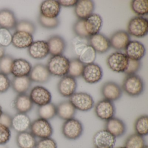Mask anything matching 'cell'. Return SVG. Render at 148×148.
Segmentation results:
<instances>
[{
    "label": "cell",
    "mask_w": 148,
    "mask_h": 148,
    "mask_svg": "<svg viewBox=\"0 0 148 148\" xmlns=\"http://www.w3.org/2000/svg\"><path fill=\"white\" fill-rule=\"evenodd\" d=\"M13 106L18 113L27 114L32 110L34 104L29 95L24 93L18 94L14 100Z\"/></svg>",
    "instance_id": "obj_24"
},
{
    "label": "cell",
    "mask_w": 148,
    "mask_h": 148,
    "mask_svg": "<svg viewBox=\"0 0 148 148\" xmlns=\"http://www.w3.org/2000/svg\"><path fill=\"white\" fill-rule=\"evenodd\" d=\"M111 47L117 51L125 50L131 41L130 36L127 32L119 30L112 34L110 39Z\"/></svg>",
    "instance_id": "obj_21"
},
{
    "label": "cell",
    "mask_w": 148,
    "mask_h": 148,
    "mask_svg": "<svg viewBox=\"0 0 148 148\" xmlns=\"http://www.w3.org/2000/svg\"><path fill=\"white\" fill-rule=\"evenodd\" d=\"M143 148H148V145H145V146Z\"/></svg>",
    "instance_id": "obj_52"
},
{
    "label": "cell",
    "mask_w": 148,
    "mask_h": 148,
    "mask_svg": "<svg viewBox=\"0 0 148 148\" xmlns=\"http://www.w3.org/2000/svg\"><path fill=\"white\" fill-rule=\"evenodd\" d=\"M85 66V65L79 58L70 60V65L67 75L75 79L82 77Z\"/></svg>",
    "instance_id": "obj_34"
},
{
    "label": "cell",
    "mask_w": 148,
    "mask_h": 148,
    "mask_svg": "<svg viewBox=\"0 0 148 148\" xmlns=\"http://www.w3.org/2000/svg\"><path fill=\"white\" fill-rule=\"evenodd\" d=\"M40 10L42 16L49 18H55L59 15L61 6L58 1L46 0L41 3Z\"/></svg>",
    "instance_id": "obj_18"
},
{
    "label": "cell",
    "mask_w": 148,
    "mask_h": 148,
    "mask_svg": "<svg viewBox=\"0 0 148 148\" xmlns=\"http://www.w3.org/2000/svg\"><path fill=\"white\" fill-rule=\"evenodd\" d=\"M142 63L140 60H129V63L127 68L124 73L126 75H133L136 74L141 68Z\"/></svg>",
    "instance_id": "obj_44"
},
{
    "label": "cell",
    "mask_w": 148,
    "mask_h": 148,
    "mask_svg": "<svg viewBox=\"0 0 148 148\" xmlns=\"http://www.w3.org/2000/svg\"><path fill=\"white\" fill-rule=\"evenodd\" d=\"M56 107L57 116L64 121L73 118L77 113V110L69 100L60 102Z\"/></svg>",
    "instance_id": "obj_29"
},
{
    "label": "cell",
    "mask_w": 148,
    "mask_h": 148,
    "mask_svg": "<svg viewBox=\"0 0 148 148\" xmlns=\"http://www.w3.org/2000/svg\"><path fill=\"white\" fill-rule=\"evenodd\" d=\"M103 20L99 14L93 13L85 20L84 25L87 33L93 36L99 33L102 29Z\"/></svg>",
    "instance_id": "obj_28"
},
{
    "label": "cell",
    "mask_w": 148,
    "mask_h": 148,
    "mask_svg": "<svg viewBox=\"0 0 148 148\" xmlns=\"http://www.w3.org/2000/svg\"><path fill=\"white\" fill-rule=\"evenodd\" d=\"M38 21L42 27L48 30L56 29L58 27L60 24L59 18H49L42 16L40 14L38 17Z\"/></svg>",
    "instance_id": "obj_39"
},
{
    "label": "cell",
    "mask_w": 148,
    "mask_h": 148,
    "mask_svg": "<svg viewBox=\"0 0 148 148\" xmlns=\"http://www.w3.org/2000/svg\"><path fill=\"white\" fill-rule=\"evenodd\" d=\"M72 45L75 53L79 57L83 50L89 45L88 39L76 37L73 40Z\"/></svg>",
    "instance_id": "obj_42"
},
{
    "label": "cell",
    "mask_w": 148,
    "mask_h": 148,
    "mask_svg": "<svg viewBox=\"0 0 148 148\" xmlns=\"http://www.w3.org/2000/svg\"><path fill=\"white\" fill-rule=\"evenodd\" d=\"M49 54L52 56L63 55L66 47L65 40L58 35L51 36L47 40Z\"/></svg>",
    "instance_id": "obj_22"
},
{
    "label": "cell",
    "mask_w": 148,
    "mask_h": 148,
    "mask_svg": "<svg viewBox=\"0 0 148 148\" xmlns=\"http://www.w3.org/2000/svg\"><path fill=\"white\" fill-rule=\"evenodd\" d=\"M32 82L28 76L14 77L11 81V86L14 92L18 94H24L29 90Z\"/></svg>",
    "instance_id": "obj_30"
},
{
    "label": "cell",
    "mask_w": 148,
    "mask_h": 148,
    "mask_svg": "<svg viewBox=\"0 0 148 148\" xmlns=\"http://www.w3.org/2000/svg\"><path fill=\"white\" fill-rule=\"evenodd\" d=\"M145 145L144 137L135 133L127 137L125 141L124 147L125 148H143Z\"/></svg>",
    "instance_id": "obj_35"
},
{
    "label": "cell",
    "mask_w": 148,
    "mask_h": 148,
    "mask_svg": "<svg viewBox=\"0 0 148 148\" xmlns=\"http://www.w3.org/2000/svg\"><path fill=\"white\" fill-rule=\"evenodd\" d=\"M14 59L10 54H5L0 59V73L8 76L11 74V68Z\"/></svg>",
    "instance_id": "obj_40"
},
{
    "label": "cell",
    "mask_w": 148,
    "mask_h": 148,
    "mask_svg": "<svg viewBox=\"0 0 148 148\" xmlns=\"http://www.w3.org/2000/svg\"><path fill=\"white\" fill-rule=\"evenodd\" d=\"M10 128L0 124V145L6 144L11 138Z\"/></svg>",
    "instance_id": "obj_45"
},
{
    "label": "cell",
    "mask_w": 148,
    "mask_h": 148,
    "mask_svg": "<svg viewBox=\"0 0 148 148\" xmlns=\"http://www.w3.org/2000/svg\"><path fill=\"white\" fill-rule=\"evenodd\" d=\"M89 45L91 46L98 53H105L111 48L110 39L105 35L98 33L88 38Z\"/></svg>",
    "instance_id": "obj_16"
},
{
    "label": "cell",
    "mask_w": 148,
    "mask_h": 148,
    "mask_svg": "<svg viewBox=\"0 0 148 148\" xmlns=\"http://www.w3.org/2000/svg\"><path fill=\"white\" fill-rule=\"evenodd\" d=\"M35 148H58V144L51 137L42 138L37 142Z\"/></svg>",
    "instance_id": "obj_46"
},
{
    "label": "cell",
    "mask_w": 148,
    "mask_h": 148,
    "mask_svg": "<svg viewBox=\"0 0 148 148\" xmlns=\"http://www.w3.org/2000/svg\"><path fill=\"white\" fill-rule=\"evenodd\" d=\"M15 30V32H25L33 35L36 32V25L29 20H21L17 22Z\"/></svg>",
    "instance_id": "obj_37"
},
{
    "label": "cell",
    "mask_w": 148,
    "mask_h": 148,
    "mask_svg": "<svg viewBox=\"0 0 148 148\" xmlns=\"http://www.w3.org/2000/svg\"><path fill=\"white\" fill-rule=\"evenodd\" d=\"M69 65L70 60L63 55L52 56L46 65L51 76L60 77L68 74Z\"/></svg>",
    "instance_id": "obj_2"
},
{
    "label": "cell",
    "mask_w": 148,
    "mask_h": 148,
    "mask_svg": "<svg viewBox=\"0 0 148 148\" xmlns=\"http://www.w3.org/2000/svg\"><path fill=\"white\" fill-rule=\"evenodd\" d=\"M84 128L82 122L73 118L65 121L61 128L63 136L69 140L79 139L83 135Z\"/></svg>",
    "instance_id": "obj_3"
},
{
    "label": "cell",
    "mask_w": 148,
    "mask_h": 148,
    "mask_svg": "<svg viewBox=\"0 0 148 148\" xmlns=\"http://www.w3.org/2000/svg\"><path fill=\"white\" fill-rule=\"evenodd\" d=\"M3 112V110H2V107H1V106L0 105V117H1V115H2Z\"/></svg>",
    "instance_id": "obj_51"
},
{
    "label": "cell",
    "mask_w": 148,
    "mask_h": 148,
    "mask_svg": "<svg viewBox=\"0 0 148 148\" xmlns=\"http://www.w3.org/2000/svg\"><path fill=\"white\" fill-rule=\"evenodd\" d=\"M85 20L78 19L73 27V32L77 37L83 38L88 39L90 36L87 33L84 25Z\"/></svg>",
    "instance_id": "obj_41"
},
{
    "label": "cell",
    "mask_w": 148,
    "mask_h": 148,
    "mask_svg": "<svg viewBox=\"0 0 148 148\" xmlns=\"http://www.w3.org/2000/svg\"><path fill=\"white\" fill-rule=\"evenodd\" d=\"M131 8L134 13L139 16H145L148 13L147 0H133L131 2Z\"/></svg>",
    "instance_id": "obj_36"
},
{
    "label": "cell",
    "mask_w": 148,
    "mask_h": 148,
    "mask_svg": "<svg viewBox=\"0 0 148 148\" xmlns=\"http://www.w3.org/2000/svg\"><path fill=\"white\" fill-rule=\"evenodd\" d=\"M97 57V52L90 45H88L79 57V60L85 65L94 63Z\"/></svg>",
    "instance_id": "obj_38"
},
{
    "label": "cell",
    "mask_w": 148,
    "mask_h": 148,
    "mask_svg": "<svg viewBox=\"0 0 148 148\" xmlns=\"http://www.w3.org/2000/svg\"><path fill=\"white\" fill-rule=\"evenodd\" d=\"M123 91L132 97H137L144 92L145 84L143 78L137 74L126 75L122 86Z\"/></svg>",
    "instance_id": "obj_1"
},
{
    "label": "cell",
    "mask_w": 148,
    "mask_h": 148,
    "mask_svg": "<svg viewBox=\"0 0 148 148\" xmlns=\"http://www.w3.org/2000/svg\"><path fill=\"white\" fill-rule=\"evenodd\" d=\"M11 86V81L8 76L0 73V93H5Z\"/></svg>",
    "instance_id": "obj_47"
},
{
    "label": "cell",
    "mask_w": 148,
    "mask_h": 148,
    "mask_svg": "<svg viewBox=\"0 0 148 148\" xmlns=\"http://www.w3.org/2000/svg\"><path fill=\"white\" fill-rule=\"evenodd\" d=\"M32 66L31 63L22 58L14 59L12 64L11 74L14 77H23L29 76Z\"/></svg>",
    "instance_id": "obj_23"
},
{
    "label": "cell",
    "mask_w": 148,
    "mask_h": 148,
    "mask_svg": "<svg viewBox=\"0 0 148 148\" xmlns=\"http://www.w3.org/2000/svg\"><path fill=\"white\" fill-rule=\"evenodd\" d=\"M129 60L125 53L116 52L109 55L106 60V64L112 71L124 73L127 68Z\"/></svg>",
    "instance_id": "obj_8"
},
{
    "label": "cell",
    "mask_w": 148,
    "mask_h": 148,
    "mask_svg": "<svg viewBox=\"0 0 148 148\" xmlns=\"http://www.w3.org/2000/svg\"><path fill=\"white\" fill-rule=\"evenodd\" d=\"M28 53L30 57L34 59H44L49 54L47 42L45 40L34 42L28 48Z\"/></svg>",
    "instance_id": "obj_20"
},
{
    "label": "cell",
    "mask_w": 148,
    "mask_h": 148,
    "mask_svg": "<svg viewBox=\"0 0 148 148\" xmlns=\"http://www.w3.org/2000/svg\"></svg>",
    "instance_id": "obj_54"
},
{
    "label": "cell",
    "mask_w": 148,
    "mask_h": 148,
    "mask_svg": "<svg viewBox=\"0 0 148 148\" xmlns=\"http://www.w3.org/2000/svg\"><path fill=\"white\" fill-rule=\"evenodd\" d=\"M12 116L9 113L3 112L0 117V124L11 128L12 127Z\"/></svg>",
    "instance_id": "obj_48"
},
{
    "label": "cell",
    "mask_w": 148,
    "mask_h": 148,
    "mask_svg": "<svg viewBox=\"0 0 148 148\" xmlns=\"http://www.w3.org/2000/svg\"><path fill=\"white\" fill-rule=\"evenodd\" d=\"M125 54L130 59L140 60L145 54V47L141 42L132 40L129 42L125 47Z\"/></svg>",
    "instance_id": "obj_19"
},
{
    "label": "cell",
    "mask_w": 148,
    "mask_h": 148,
    "mask_svg": "<svg viewBox=\"0 0 148 148\" xmlns=\"http://www.w3.org/2000/svg\"><path fill=\"white\" fill-rule=\"evenodd\" d=\"M134 129L136 134L144 137L148 134V116L146 114L139 116L135 120Z\"/></svg>",
    "instance_id": "obj_33"
},
{
    "label": "cell",
    "mask_w": 148,
    "mask_h": 148,
    "mask_svg": "<svg viewBox=\"0 0 148 148\" xmlns=\"http://www.w3.org/2000/svg\"><path fill=\"white\" fill-rule=\"evenodd\" d=\"M28 77L32 82L44 84L49 82L51 75L47 66L39 63L32 67Z\"/></svg>",
    "instance_id": "obj_14"
},
{
    "label": "cell",
    "mask_w": 148,
    "mask_h": 148,
    "mask_svg": "<svg viewBox=\"0 0 148 148\" xmlns=\"http://www.w3.org/2000/svg\"><path fill=\"white\" fill-rule=\"evenodd\" d=\"M103 77L102 67L96 63L85 65L82 77L86 83L95 84L99 82Z\"/></svg>",
    "instance_id": "obj_12"
},
{
    "label": "cell",
    "mask_w": 148,
    "mask_h": 148,
    "mask_svg": "<svg viewBox=\"0 0 148 148\" xmlns=\"http://www.w3.org/2000/svg\"><path fill=\"white\" fill-rule=\"evenodd\" d=\"M125 148L124 147H118V148Z\"/></svg>",
    "instance_id": "obj_53"
},
{
    "label": "cell",
    "mask_w": 148,
    "mask_h": 148,
    "mask_svg": "<svg viewBox=\"0 0 148 148\" xmlns=\"http://www.w3.org/2000/svg\"><path fill=\"white\" fill-rule=\"evenodd\" d=\"M12 34L9 30L0 28V45L6 47L12 44Z\"/></svg>",
    "instance_id": "obj_43"
},
{
    "label": "cell",
    "mask_w": 148,
    "mask_h": 148,
    "mask_svg": "<svg viewBox=\"0 0 148 148\" xmlns=\"http://www.w3.org/2000/svg\"><path fill=\"white\" fill-rule=\"evenodd\" d=\"M33 42V36L27 33L15 32L12 35V44L17 49L29 48Z\"/></svg>",
    "instance_id": "obj_26"
},
{
    "label": "cell",
    "mask_w": 148,
    "mask_h": 148,
    "mask_svg": "<svg viewBox=\"0 0 148 148\" xmlns=\"http://www.w3.org/2000/svg\"><path fill=\"white\" fill-rule=\"evenodd\" d=\"M5 47L0 45V59H1L3 56H5Z\"/></svg>",
    "instance_id": "obj_50"
},
{
    "label": "cell",
    "mask_w": 148,
    "mask_h": 148,
    "mask_svg": "<svg viewBox=\"0 0 148 148\" xmlns=\"http://www.w3.org/2000/svg\"><path fill=\"white\" fill-rule=\"evenodd\" d=\"M116 138L106 130L97 132L92 138L93 145L96 148H113Z\"/></svg>",
    "instance_id": "obj_13"
},
{
    "label": "cell",
    "mask_w": 148,
    "mask_h": 148,
    "mask_svg": "<svg viewBox=\"0 0 148 148\" xmlns=\"http://www.w3.org/2000/svg\"><path fill=\"white\" fill-rule=\"evenodd\" d=\"M18 21L14 13L8 8L0 10V28L15 29Z\"/></svg>",
    "instance_id": "obj_27"
},
{
    "label": "cell",
    "mask_w": 148,
    "mask_h": 148,
    "mask_svg": "<svg viewBox=\"0 0 148 148\" xmlns=\"http://www.w3.org/2000/svg\"><path fill=\"white\" fill-rule=\"evenodd\" d=\"M77 87V79L67 75L61 77L58 84V90L64 97L70 98L76 92Z\"/></svg>",
    "instance_id": "obj_11"
},
{
    "label": "cell",
    "mask_w": 148,
    "mask_h": 148,
    "mask_svg": "<svg viewBox=\"0 0 148 148\" xmlns=\"http://www.w3.org/2000/svg\"><path fill=\"white\" fill-rule=\"evenodd\" d=\"M95 3L91 0L78 1L74 8V13L78 19L85 20L93 14Z\"/></svg>",
    "instance_id": "obj_17"
},
{
    "label": "cell",
    "mask_w": 148,
    "mask_h": 148,
    "mask_svg": "<svg viewBox=\"0 0 148 148\" xmlns=\"http://www.w3.org/2000/svg\"><path fill=\"white\" fill-rule=\"evenodd\" d=\"M34 104L42 106L51 102L52 95L47 88L40 86H37L32 89L29 95Z\"/></svg>",
    "instance_id": "obj_10"
},
{
    "label": "cell",
    "mask_w": 148,
    "mask_h": 148,
    "mask_svg": "<svg viewBox=\"0 0 148 148\" xmlns=\"http://www.w3.org/2000/svg\"><path fill=\"white\" fill-rule=\"evenodd\" d=\"M37 113L40 118L48 121L53 119L57 116L56 105L51 102L45 105L39 106Z\"/></svg>",
    "instance_id": "obj_32"
},
{
    "label": "cell",
    "mask_w": 148,
    "mask_h": 148,
    "mask_svg": "<svg viewBox=\"0 0 148 148\" xmlns=\"http://www.w3.org/2000/svg\"><path fill=\"white\" fill-rule=\"evenodd\" d=\"M30 132L36 138L42 139L51 137L53 134V128L48 120L37 119L31 123Z\"/></svg>",
    "instance_id": "obj_6"
},
{
    "label": "cell",
    "mask_w": 148,
    "mask_h": 148,
    "mask_svg": "<svg viewBox=\"0 0 148 148\" xmlns=\"http://www.w3.org/2000/svg\"><path fill=\"white\" fill-rule=\"evenodd\" d=\"M31 119L25 113H18L12 116V127L18 133L27 131L31 126Z\"/></svg>",
    "instance_id": "obj_25"
},
{
    "label": "cell",
    "mask_w": 148,
    "mask_h": 148,
    "mask_svg": "<svg viewBox=\"0 0 148 148\" xmlns=\"http://www.w3.org/2000/svg\"><path fill=\"white\" fill-rule=\"evenodd\" d=\"M58 2L60 6L66 8L73 7L76 6L78 0H60L58 1Z\"/></svg>",
    "instance_id": "obj_49"
},
{
    "label": "cell",
    "mask_w": 148,
    "mask_h": 148,
    "mask_svg": "<svg viewBox=\"0 0 148 148\" xmlns=\"http://www.w3.org/2000/svg\"><path fill=\"white\" fill-rule=\"evenodd\" d=\"M100 91L104 99L112 102L119 100L123 92L122 86L112 81L105 82L101 86Z\"/></svg>",
    "instance_id": "obj_9"
},
{
    "label": "cell",
    "mask_w": 148,
    "mask_h": 148,
    "mask_svg": "<svg viewBox=\"0 0 148 148\" xmlns=\"http://www.w3.org/2000/svg\"><path fill=\"white\" fill-rule=\"evenodd\" d=\"M105 130L116 138L121 137L126 133L127 127L125 122L119 118L114 117L106 121Z\"/></svg>",
    "instance_id": "obj_15"
},
{
    "label": "cell",
    "mask_w": 148,
    "mask_h": 148,
    "mask_svg": "<svg viewBox=\"0 0 148 148\" xmlns=\"http://www.w3.org/2000/svg\"><path fill=\"white\" fill-rule=\"evenodd\" d=\"M69 100L76 110L83 112L89 111L95 105L93 98L87 92H76L69 98Z\"/></svg>",
    "instance_id": "obj_5"
},
{
    "label": "cell",
    "mask_w": 148,
    "mask_h": 148,
    "mask_svg": "<svg viewBox=\"0 0 148 148\" xmlns=\"http://www.w3.org/2000/svg\"><path fill=\"white\" fill-rule=\"evenodd\" d=\"M94 107L95 115L100 120L106 121L115 117L116 108L114 102L102 99L98 101Z\"/></svg>",
    "instance_id": "obj_7"
},
{
    "label": "cell",
    "mask_w": 148,
    "mask_h": 148,
    "mask_svg": "<svg viewBox=\"0 0 148 148\" xmlns=\"http://www.w3.org/2000/svg\"><path fill=\"white\" fill-rule=\"evenodd\" d=\"M16 141L19 148H35L37 143L36 137L28 131L18 133Z\"/></svg>",
    "instance_id": "obj_31"
},
{
    "label": "cell",
    "mask_w": 148,
    "mask_h": 148,
    "mask_svg": "<svg viewBox=\"0 0 148 148\" xmlns=\"http://www.w3.org/2000/svg\"><path fill=\"white\" fill-rule=\"evenodd\" d=\"M127 31L130 35L137 38L145 37L148 33V21L143 16H136L132 18L127 26Z\"/></svg>",
    "instance_id": "obj_4"
}]
</instances>
